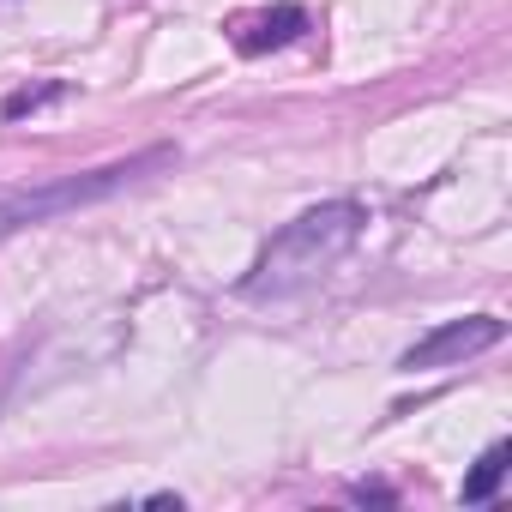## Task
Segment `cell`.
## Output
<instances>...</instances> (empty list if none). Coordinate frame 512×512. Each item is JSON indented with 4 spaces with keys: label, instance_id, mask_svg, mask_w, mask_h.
<instances>
[{
    "label": "cell",
    "instance_id": "6da1fadb",
    "mask_svg": "<svg viewBox=\"0 0 512 512\" xmlns=\"http://www.w3.org/2000/svg\"><path fill=\"white\" fill-rule=\"evenodd\" d=\"M362 223L368 211L356 199H326V205H308L302 217H290L266 247H260V260L247 266L241 278V296L247 302H290L302 290H314L344 253L362 241Z\"/></svg>",
    "mask_w": 512,
    "mask_h": 512
},
{
    "label": "cell",
    "instance_id": "7a4b0ae2",
    "mask_svg": "<svg viewBox=\"0 0 512 512\" xmlns=\"http://www.w3.org/2000/svg\"><path fill=\"white\" fill-rule=\"evenodd\" d=\"M175 163V145H151L127 163H103V169H85V175H67V181H49V187H25V193H7L0 199V241L31 229V223H49V217H67V211H85V205H103L115 193H127L133 181H145L151 169H169Z\"/></svg>",
    "mask_w": 512,
    "mask_h": 512
},
{
    "label": "cell",
    "instance_id": "3957f363",
    "mask_svg": "<svg viewBox=\"0 0 512 512\" xmlns=\"http://www.w3.org/2000/svg\"><path fill=\"white\" fill-rule=\"evenodd\" d=\"M506 338V320L494 314H464V320H446L434 326L428 338H416L404 356H398V374H434V368H464L470 356L494 350Z\"/></svg>",
    "mask_w": 512,
    "mask_h": 512
},
{
    "label": "cell",
    "instance_id": "277c9868",
    "mask_svg": "<svg viewBox=\"0 0 512 512\" xmlns=\"http://www.w3.org/2000/svg\"><path fill=\"white\" fill-rule=\"evenodd\" d=\"M308 31V13L302 7H272L260 25H253L247 37H241V55H266V49H284V43H296Z\"/></svg>",
    "mask_w": 512,
    "mask_h": 512
},
{
    "label": "cell",
    "instance_id": "5b68a950",
    "mask_svg": "<svg viewBox=\"0 0 512 512\" xmlns=\"http://www.w3.org/2000/svg\"><path fill=\"white\" fill-rule=\"evenodd\" d=\"M506 458H512V446H506V440H494V446L470 464V476H464V506H482V500H494V494H500V482H506V470H512Z\"/></svg>",
    "mask_w": 512,
    "mask_h": 512
},
{
    "label": "cell",
    "instance_id": "8992f818",
    "mask_svg": "<svg viewBox=\"0 0 512 512\" xmlns=\"http://www.w3.org/2000/svg\"><path fill=\"white\" fill-rule=\"evenodd\" d=\"M61 97H67V85H61V79H49V85H31V91H13L7 103H0V115H7V121H25V115L49 109V103H61Z\"/></svg>",
    "mask_w": 512,
    "mask_h": 512
},
{
    "label": "cell",
    "instance_id": "52a82bcc",
    "mask_svg": "<svg viewBox=\"0 0 512 512\" xmlns=\"http://www.w3.org/2000/svg\"><path fill=\"white\" fill-rule=\"evenodd\" d=\"M350 494H356V500H380V506H386V500H392V488H374V482H356V488H350Z\"/></svg>",
    "mask_w": 512,
    "mask_h": 512
}]
</instances>
